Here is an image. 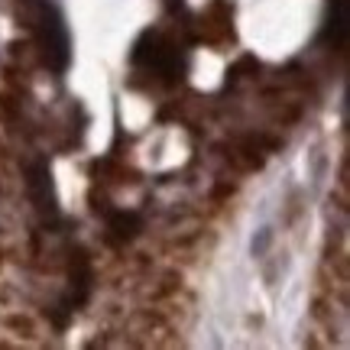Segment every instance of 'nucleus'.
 I'll list each match as a JSON object with an SVG mask.
<instances>
[{"instance_id":"20e7f679","label":"nucleus","mask_w":350,"mask_h":350,"mask_svg":"<svg viewBox=\"0 0 350 350\" xmlns=\"http://www.w3.org/2000/svg\"><path fill=\"white\" fill-rule=\"evenodd\" d=\"M91 262L81 250L72 253V305H81L88 299V292H91Z\"/></svg>"},{"instance_id":"f03ea898","label":"nucleus","mask_w":350,"mask_h":350,"mask_svg":"<svg viewBox=\"0 0 350 350\" xmlns=\"http://www.w3.org/2000/svg\"><path fill=\"white\" fill-rule=\"evenodd\" d=\"M230 3L224 0H214L208 13H204V20H201V36L211 39V42H224V39L234 36V26H230Z\"/></svg>"},{"instance_id":"6e6552de","label":"nucleus","mask_w":350,"mask_h":350,"mask_svg":"<svg viewBox=\"0 0 350 350\" xmlns=\"http://www.w3.org/2000/svg\"><path fill=\"white\" fill-rule=\"evenodd\" d=\"M3 325L10 327V331H16L20 338H33V334H36L33 318H26V314H7V318H3Z\"/></svg>"},{"instance_id":"1a4fd4ad","label":"nucleus","mask_w":350,"mask_h":350,"mask_svg":"<svg viewBox=\"0 0 350 350\" xmlns=\"http://www.w3.org/2000/svg\"><path fill=\"white\" fill-rule=\"evenodd\" d=\"M20 111H23V100L16 98L13 91H3V94H0V113H3L7 120H16Z\"/></svg>"},{"instance_id":"39448f33","label":"nucleus","mask_w":350,"mask_h":350,"mask_svg":"<svg viewBox=\"0 0 350 350\" xmlns=\"http://www.w3.org/2000/svg\"><path fill=\"white\" fill-rule=\"evenodd\" d=\"M227 159H230V165H237L240 172H256V169H262V150L253 143V137L237 143V146H230V150H227Z\"/></svg>"},{"instance_id":"f257e3e1","label":"nucleus","mask_w":350,"mask_h":350,"mask_svg":"<svg viewBox=\"0 0 350 350\" xmlns=\"http://www.w3.org/2000/svg\"><path fill=\"white\" fill-rule=\"evenodd\" d=\"M26 188H29V198L42 214L55 217V191H52V172L46 163H33L26 172Z\"/></svg>"},{"instance_id":"423d86ee","label":"nucleus","mask_w":350,"mask_h":350,"mask_svg":"<svg viewBox=\"0 0 350 350\" xmlns=\"http://www.w3.org/2000/svg\"><path fill=\"white\" fill-rule=\"evenodd\" d=\"M91 172L98 175L100 182H120V185L137 182V172H133V169H126L124 163H117L113 156H107V159H98V163L91 165Z\"/></svg>"},{"instance_id":"0eeeda50","label":"nucleus","mask_w":350,"mask_h":350,"mask_svg":"<svg viewBox=\"0 0 350 350\" xmlns=\"http://www.w3.org/2000/svg\"><path fill=\"white\" fill-rule=\"evenodd\" d=\"M256 72H260V62H256L253 55H243V59H240V62L234 65V68H230L227 75H230V85H237L240 78H253Z\"/></svg>"},{"instance_id":"9d476101","label":"nucleus","mask_w":350,"mask_h":350,"mask_svg":"<svg viewBox=\"0 0 350 350\" xmlns=\"http://www.w3.org/2000/svg\"><path fill=\"white\" fill-rule=\"evenodd\" d=\"M269 243H273V230H269V227H262L260 234L253 237V243H250L253 256H266V250H269Z\"/></svg>"},{"instance_id":"9b49d317","label":"nucleus","mask_w":350,"mask_h":350,"mask_svg":"<svg viewBox=\"0 0 350 350\" xmlns=\"http://www.w3.org/2000/svg\"><path fill=\"white\" fill-rule=\"evenodd\" d=\"M91 201H94V211L111 214V201H107V195H98V191H91Z\"/></svg>"},{"instance_id":"7ed1b4c3","label":"nucleus","mask_w":350,"mask_h":350,"mask_svg":"<svg viewBox=\"0 0 350 350\" xmlns=\"http://www.w3.org/2000/svg\"><path fill=\"white\" fill-rule=\"evenodd\" d=\"M139 214L133 211H111V224H107V243L120 247V243H130V240L139 234Z\"/></svg>"},{"instance_id":"f8f14e48","label":"nucleus","mask_w":350,"mask_h":350,"mask_svg":"<svg viewBox=\"0 0 350 350\" xmlns=\"http://www.w3.org/2000/svg\"><path fill=\"white\" fill-rule=\"evenodd\" d=\"M23 3H26V0H23Z\"/></svg>"}]
</instances>
